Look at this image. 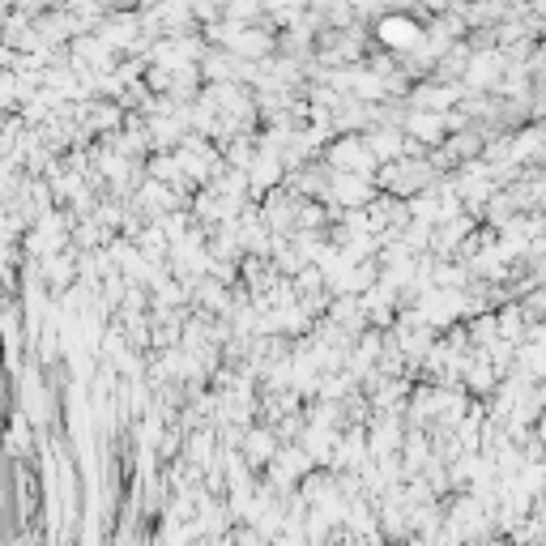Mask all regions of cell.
<instances>
[{
	"instance_id": "3",
	"label": "cell",
	"mask_w": 546,
	"mask_h": 546,
	"mask_svg": "<svg viewBox=\"0 0 546 546\" xmlns=\"http://www.w3.org/2000/svg\"><path fill=\"white\" fill-rule=\"evenodd\" d=\"M406 128H410L414 137H423V141H440V137H444V116H431V111H414Z\"/></svg>"
},
{
	"instance_id": "2",
	"label": "cell",
	"mask_w": 546,
	"mask_h": 546,
	"mask_svg": "<svg viewBox=\"0 0 546 546\" xmlns=\"http://www.w3.org/2000/svg\"><path fill=\"white\" fill-rule=\"evenodd\" d=\"M380 35H384V43H393V47H414V43H419V26H414V22H401V18H389V22H384L380 26Z\"/></svg>"
},
{
	"instance_id": "1",
	"label": "cell",
	"mask_w": 546,
	"mask_h": 546,
	"mask_svg": "<svg viewBox=\"0 0 546 546\" xmlns=\"http://www.w3.org/2000/svg\"><path fill=\"white\" fill-rule=\"evenodd\" d=\"M333 163L342 167V175H363L376 167V154H372V146H367V141H359V137H342L333 146Z\"/></svg>"
},
{
	"instance_id": "5",
	"label": "cell",
	"mask_w": 546,
	"mask_h": 546,
	"mask_svg": "<svg viewBox=\"0 0 546 546\" xmlns=\"http://www.w3.org/2000/svg\"><path fill=\"white\" fill-rule=\"evenodd\" d=\"M248 453H252L256 461H265L269 453L278 457V448H273V436H269V431H252V436H248Z\"/></svg>"
},
{
	"instance_id": "4",
	"label": "cell",
	"mask_w": 546,
	"mask_h": 546,
	"mask_svg": "<svg viewBox=\"0 0 546 546\" xmlns=\"http://www.w3.org/2000/svg\"><path fill=\"white\" fill-rule=\"evenodd\" d=\"M495 64H500V56H491V52H487V56H478V60L470 64V69H474V73H470V82H478V86H487V82H491V77H495V73H500V69H495Z\"/></svg>"
}]
</instances>
